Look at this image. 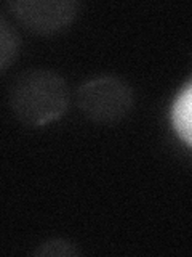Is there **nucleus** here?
Segmentation results:
<instances>
[{
    "instance_id": "nucleus-6",
    "label": "nucleus",
    "mask_w": 192,
    "mask_h": 257,
    "mask_svg": "<svg viewBox=\"0 0 192 257\" xmlns=\"http://www.w3.org/2000/svg\"><path fill=\"white\" fill-rule=\"evenodd\" d=\"M37 254L40 255H72L77 254V249L70 243L64 239H52L48 243H44L37 249Z\"/></svg>"
},
{
    "instance_id": "nucleus-5",
    "label": "nucleus",
    "mask_w": 192,
    "mask_h": 257,
    "mask_svg": "<svg viewBox=\"0 0 192 257\" xmlns=\"http://www.w3.org/2000/svg\"><path fill=\"white\" fill-rule=\"evenodd\" d=\"M20 39L16 36V32L10 28V24L6 23L5 18H2V31H0V50H2V69L5 71L8 68L14 55L18 53Z\"/></svg>"
},
{
    "instance_id": "nucleus-1",
    "label": "nucleus",
    "mask_w": 192,
    "mask_h": 257,
    "mask_svg": "<svg viewBox=\"0 0 192 257\" xmlns=\"http://www.w3.org/2000/svg\"><path fill=\"white\" fill-rule=\"evenodd\" d=\"M70 101L68 82L48 69H28L16 76L8 103L24 125L42 127L64 116Z\"/></svg>"
},
{
    "instance_id": "nucleus-2",
    "label": "nucleus",
    "mask_w": 192,
    "mask_h": 257,
    "mask_svg": "<svg viewBox=\"0 0 192 257\" xmlns=\"http://www.w3.org/2000/svg\"><path fill=\"white\" fill-rule=\"evenodd\" d=\"M134 96L122 77L102 74L88 79L77 88V106L98 124H114L130 114Z\"/></svg>"
},
{
    "instance_id": "nucleus-3",
    "label": "nucleus",
    "mask_w": 192,
    "mask_h": 257,
    "mask_svg": "<svg viewBox=\"0 0 192 257\" xmlns=\"http://www.w3.org/2000/svg\"><path fill=\"white\" fill-rule=\"evenodd\" d=\"M13 16L24 28L36 34H53L74 20L78 5L76 2H26L8 4Z\"/></svg>"
},
{
    "instance_id": "nucleus-4",
    "label": "nucleus",
    "mask_w": 192,
    "mask_h": 257,
    "mask_svg": "<svg viewBox=\"0 0 192 257\" xmlns=\"http://www.w3.org/2000/svg\"><path fill=\"white\" fill-rule=\"evenodd\" d=\"M170 117L176 137L192 150V82L182 85L176 93Z\"/></svg>"
}]
</instances>
